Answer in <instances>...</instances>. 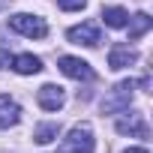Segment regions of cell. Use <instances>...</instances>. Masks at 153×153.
I'll return each mask as SVG.
<instances>
[{
    "mask_svg": "<svg viewBox=\"0 0 153 153\" xmlns=\"http://www.w3.org/2000/svg\"><path fill=\"white\" fill-rule=\"evenodd\" d=\"M57 153H93V129L87 123L72 126L69 135L63 138V144L57 147Z\"/></svg>",
    "mask_w": 153,
    "mask_h": 153,
    "instance_id": "6da1fadb",
    "label": "cell"
},
{
    "mask_svg": "<svg viewBox=\"0 0 153 153\" xmlns=\"http://www.w3.org/2000/svg\"><path fill=\"white\" fill-rule=\"evenodd\" d=\"M9 27H12L15 33H21V36H30V39H42V36L48 33L45 21H42L39 15H30V12L12 15V18H9Z\"/></svg>",
    "mask_w": 153,
    "mask_h": 153,
    "instance_id": "7a4b0ae2",
    "label": "cell"
},
{
    "mask_svg": "<svg viewBox=\"0 0 153 153\" xmlns=\"http://www.w3.org/2000/svg\"><path fill=\"white\" fill-rule=\"evenodd\" d=\"M132 90H135L132 81H120V84L111 90V96L102 102V111L111 114V111H123V108H129V102H132Z\"/></svg>",
    "mask_w": 153,
    "mask_h": 153,
    "instance_id": "3957f363",
    "label": "cell"
},
{
    "mask_svg": "<svg viewBox=\"0 0 153 153\" xmlns=\"http://www.w3.org/2000/svg\"><path fill=\"white\" fill-rule=\"evenodd\" d=\"M57 63H60V72L69 75V78H75V81H90V78H93L90 63L81 60V57H69V54H66V57H60Z\"/></svg>",
    "mask_w": 153,
    "mask_h": 153,
    "instance_id": "277c9868",
    "label": "cell"
},
{
    "mask_svg": "<svg viewBox=\"0 0 153 153\" xmlns=\"http://www.w3.org/2000/svg\"><path fill=\"white\" fill-rule=\"evenodd\" d=\"M66 39L75 42V45H90V48L102 42L96 24H78V27H69V30H66Z\"/></svg>",
    "mask_w": 153,
    "mask_h": 153,
    "instance_id": "5b68a950",
    "label": "cell"
},
{
    "mask_svg": "<svg viewBox=\"0 0 153 153\" xmlns=\"http://www.w3.org/2000/svg\"><path fill=\"white\" fill-rule=\"evenodd\" d=\"M36 99H39V105H42L45 111H57V108H63V102H66L63 87H57V84H42L39 93H36Z\"/></svg>",
    "mask_w": 153,
    "mask_h": 153,
    "instance_id": "8992f818",
    "label": "cell"
},
{
    "mask_svg": "<svg viewBox=\"0 0 153 153\" xmlns=\"http://www.w3.org/2000/svg\"><path fill=\"white\" fill-rule=\"evenodd\" d=\"M138 60V51H132L129 45H114L111 51H108V66L111 69H126V66H132Z\"/></svg>",
    "mask_w": 153,
    "mask_h": 153,
    "instance_id": "52a82bcc",
    "label": "cell"
},
{
    "mask_svg": "<svg viewBox=\"0 0 153 153\" xmlns=\"http://www.w3.org/2000/svg\"><path fill=\"white\" fill-rule=\"evenodd\" d=\"M18 117H21V108H18V102L0 93V129H9V126H15V123H18Z\"/></svg>",
    "mask_w": 153,
    "mask_h": 153,
    "instance_id": "ba28073f",
    "label": "cell"
},
{
    "mask_svg": "<svg viewBox=\"0 0 153 153\" xmlns=\"http://www.w3.org/2000/svg\"><path fill=\"white\" fill-rule=\"evenodd\" d=\"M12 69H15L18 75H36V72L42 69V60H39L36 54H18V57L12 60Z\"/></svg>",
    "mask_w": 153,
    "mask_h": 153,
    "instance_id": "9c48e42d",
    "label": "cell"
},
{
    "mask_svg": "<svg viewBox=\"0 0 153 153\" xmlns=\"http://www.w3.org/2000/svg\"><path fill=\"white\" fill-rule=\"evenodd\" d=\"M126 24H129V39L135 42V39H141V36H144V33L150 30V24H153V18H150L147 12H138V15H135V18H129Z\"/></svg>",
    "mask_w": 153,
    "mask_h": 153,
    "instance_id": "30bf717a",
    "label": "cell"
},
{
    "mask_svg": "<svg viewBox=\"0 0 153 153\" xmlns=\"http://www.w3.org/2000/svg\"><path fill=\"white\" fill-rule=\"evenodd\" d=\"M117 132H123V135H129V132H135L138 138H147V126H144V120H141V114H132L129 120H117Z\"/></svg>",
    "mask_w": 153,
    "mask_h": 153,
    "instance_id": "8fae6325",
    "label": "cell"
},
{
    "mask_svg": "<svg viewBox=\"0 0 153 153\" xmlns=\"http://www.w3.org/2000/svg\"><path fill=\"white\" fill-rule=\"evenodd\" d=\"M102 18H105L108 27H126L129 12H126L123 6H105V9H102Z\"/></svg>",
    "mask_w": 153,
    "mask_h": 153,
    "instance_id": "7c38bea8",
    "label": "cell"
},
{
    "mask_svg": "<svg viewBox=\"0 0 153 153\" xmlns=\"http://www.w3.org/2000/svg\"><path fill=\"white\" fill-rule=\"evenodd\" d=\"M57 135H60V123H39L36 132H33V138H36L39 144H51Z\"/></svg>",
    "mask_w": 153,
    "mask_h": 153,
    "instance_id": "4fadbf2b",
    "label": "cell"
},
{
    "mask_svg": "<svg viewBox=\"0 0 153 153\" xmlns=\"http://www.w3.org/2000/svg\"><path fill=\"white\" fill-rule=\"evenodd\" d=\"M57 6L66 9V12H75V9H84V6H87V0H57Z\"/></svg>",
    "mask_w": 153,
    "mask_h": 153,
    "instance_id": "5bb4252c",
    "label": "cell"
},
{
    "mask_svg": "<svg viewBox=\"0 0 153 153\" xmlns=\"http://www.w3.org/2000/svg\"><path fill=\"white\" fill-rule=\"evenodd\" d=\"M123 153H147V150H144V147H126Z\"/></svg>",
    "mask_w": 153,
    "mask_h": 153,
    "instance_id": "9a60e30c",
    "label": "cell"
}]
</instances>
